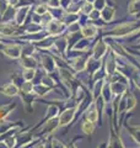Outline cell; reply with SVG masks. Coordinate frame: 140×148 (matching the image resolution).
Instances as JSON below:
<instances>
[{"label":"cell","instance_id":"6da1fadb","mask_svg":"<svg viewBox=\"0 0 140 148\" xmlns=\"http://www.w3.org/2000/svg\"><path fill=\"white\" fill-rule=\"evenodd\" d=\"M25 34L23 26H18L14 20L6 21V22H0V37L11 40H17L20 36Z\"/></svg>","mask_w":140,"mask_h":148},{"label":"cell","instance_id":"7a4b0ae2","mask_svg":"<svg viewBox=\"0 0 140 148\" xmlns=\"http://www.w3.org/2000/svg\"><path fill=\"white\" fill-rule=\"evenodd\" d=\"M0 52L7 58L17 61L22 56V45L17 40L11 41V42H7V41L3 40V43L0 45Z\"/></svg>","mask_w":140,"mask_h":148},{"label":"cell","instance_id":"3957f363","mask_svg":"<svg viewBox=\"0 0 140 148\" xmlns=\"http://www.w3.org/2000/svg\"><path fill=\"white\" fill-rule=\"evenodd\" d=\"M39 57V68L43 72L48 73V74H54L57 72V61H55V57L52 54V52H48V51H38Z\"/></svg>","mask_w":140,"mask_h":148},{"label":"cell","instance_id":"277c9868","mask_svg":"<svg viewBox=\"0 0 140 148\" xmlns=\"http://www.w3.org/2000/svg\"><path fill=\"white\" fill-rule=\"evenodd\" d=\"M36 4L35 0L29 1L26 4H20L17 8H15V16H14V21L16 22L18 26H23L26 22H29L30 12L32 11V8Z\"/></svg>","mask_w":140,"mask_h":148},{"label":"cell","instance_id":"5b68a950","mask_svg":"<svg viewBox=\"0 0 140 148\" xmlns=\"http://www.w3.org/2000/svg\"><path fill=\"white\" fill-rule=\"evenodd\" d=\"M77 109H79V104L75 103L74 105L68 106V108H65L63 111H60L58 115L59 126L64 127V126H68L70 122H73L74 119H75L77 115Z\"/></svg>","mask_w":140,"mask_h":148},{"label":"cell","instance_id":"8992f818","mask_svg":"<svg viewBox=\"0 0 140 148\" xmlns=\"http://www.w3.org/2000/svg\"><path fill=\"white\" fill-rule=\"evenodd\" d=\"M46 32L49 36L53 37H58L60 35H64L65 32L68 31V25H65V22L63 20H59V18H53L52 21L49 22L46 27Z\"/></svg>","mask_w":140,"mask_h":148},{"label":"cell","instance_id":"52a82bcc","mask_svg":"<svg viewBox=\"0 0 140 148\" xmlns=\"http://www.w3.org/2000/svg\"><path fill=\"white\" fill-rule=\"evenodd\" d=\"M140 27L139 22H128V24H123V25H118L116 26L111 32H108L107 35H112V36H125L128 34L137 31Z\"/></svg>","mask_w":140,"mask_h":148},{"label":"cell","instance_id":"ba28073f","mask_svg":"<svg viewBox=\"0 0 140 148\" xmlns=\"http://www.w3.org/2000/svg\"><path fill=\"white\" fill-rule=\"evenodd\" d=\"M18 98L21 99V103L23 105V108L27 112H33V104L37 100H39V98H37L35 94H27V92H23L20 90L18 92Z\"/></svg>","mask_w":140,"mask_h":148},{"label":"cell","instance_id":"9c48e42d","mask_svg":"<svg viewBox=\"0 0 140 148\" xmlns=\"http://www.w3.org/2000/svg\"><path fill=\"white\" fill-rule=\"evenodd\" d=\"M18 66L22 69H27V68H32V69H38L39 68V61L35 54L32 56H21L17 59Z\"/></svg>","mask_w":140,"mask_h":148},{"label":"cell","instance_id":"30bf717a","mask_svg":"<svg viewBox=\"0 0 140 148\" xmlns=\"http://www.w3.org/2000/svg\"><path fill=\"white\" fill-rule=\"evenodd\" d=\"M18 92H20V88L12 82H9L6 84L0 86V94L5 95L7 98H15V96H18Z\"/></svg>","mask_w":140,"mask_h":148},{"label":"cell","instance_id":"8fae6325","mask_svg":"<svg viewBox=\"0 0 140 148\" xmlns=\"http://www.w3.org/2000/svg\"><path fill=\"white\" fill-rule=\"evenodd\" d=\"M54 38L55 37H53V36L46 35L44 37H42L39 41L33 42V43L36 45V47L38 51H50L54 46Z\"/></svg>","mask_w":140,"mask_h":148},{"label":"cell","instance_id":"7c38bea8","mask_svg":"<svg viewBox=\"0 0 140 148\" xmlns=\"http://www.w3.org/2000/svg\"><path fill=\"white\" fill-rule=\"evenodd\" d=\"M97 31H99V29L93 22H85L80 29V34L84 37H87V38L91 40L97 35Z\"/></svg>","mask_w":140,"mask_h":148},{"label":"cell","instance_id":"4fadbf2b","mask_svg":"<svg viewBox=\"0 0 140 148\" xmlns=\"http://www.w3.org/2000/svg\"><path fill=\"white\" fill-rule=\"evenodd\" d=\"M107 49H108V47H107V45L103 42L102 40L97 41V43L93 46L92 48V56L91 57H93L95 59H101L102 57H103V54H106Z\"/></svg>","mask_w":140,"mask_h":148},{"label":"cell","instance_id":"5bb4252c","mask_svg":"<svg viewBox=\"0 0 140 148\" xmlns=\"http://www.w3.org/2000/svg\"><path fill=\"white\" fill-rule=\"evenodd\" d=\"M52 90H54L52 86H48V85L43 84V83H35L33 94L37 96V98H39V99H42L46 95H48Z\"/></svg>","mask_w":140,"mask_h":148},{"label":"cell","instance_id":"9a60e30c","mask_svg":"<svg viewBox=\"0 0 140 148\" xmlns=\"http://www.w3.org/2000/svg\"><path fill=\"white\" fill-rule=\"evenodd\" d=\"M23 31H25V34H38V32L44 31V29L42 27L41 24L30 21V22H26V24L23 25Z\"/></svg>","mask_w":140,"mask_h":148},{"label":"cell","instance_id":"2e32d148","mask_svg":"<svg viewBox=\"0 0 140 148\" xmlns=\"http://www.w3.org/2000/svg\"><path fill=\"white\" fill-rule=\"evenodd\" d=\"M16 108H17L16 103H10V104L1 105V106H0V120H5Z\"/></svg>","mask_w":140,"mask_h":148},{"label":"cell","instance_id":"e0dca14e","mask_svg":"<svg viewBox=\"0 0 140 148\" xmlns=\"http://www.w3.org/2000/svg\"><path fill=\"white\" fill-rule=\"evenodd\" d=\"M22 45V56H32L38 53L36 45L33 42H21Z\"/></svg>","mask_w":140,"mask_h":148},{"label":"cell","instance_id":"ac0fdd59","mask_svg":"<svg viewBox=\"0 0 140 148\" xmlns=\"http://www.w3.org/2000/svg\"><path fill=\"white\" fill-rule=\"evenodd\" d=\"M38 69H32V68H27V69H22L21 75L23 78V80L27 82H35V79L38 75Z\"/></svg>","mask_w":140,"mask_h":148},{"label":"cell","instance_id":"d6986e66","mask_svg":"<svg viewBox=\"0 0 140 148\" xmlns=\"http://www.w3.org/2000/svg\"><path fill=\"white\" fill-rule=\"evenodd\" d=\"M85 119L90 120V121H92L93 123H96V122H97V120H99V111H97V108H96V105H95V104L91 105L90 108L86 110Z\"/></svg>","mask_w":140,"mask_h":148},{"label":"cell","instance_id":"ffe728a7","mask_svg":"<svg viewBox=\"0 0 140 148\" xmlns=\"http://www.w3.org/2000/svg\"><path fill=\"white\" fill-rule=\"evenodd\" d=\"M32 11L42 16V15H44L46 12L49 11V6L47 5V3H42L41 0H39V1H36L33 8H32Z\"/></svg>","mask_w":140,"mask_h":148},{"label":"cell","instance_id":"44dd1931","mask_svg":"<svg viewBox=\"0 0 140 148\" xmlns=\"http://www.w3.org/2000/svg\"><path fill=\"white\" fill-rule=\"evenodd\" d=\"M81 130L85 135L91 136L93 130H95V123H93L92 121H90V120H87V119H84V121L81 123Z\"/></svg>","mask_w":140,"mask_h":148},{"label":"cell","instance_id":"7402d4cb","mask_svg":"<svg viewBox=\"0 0 140 148\" xmlns=\"http://www.w3.org/2000/svg\"><path fill=\"white\" fill-rule=\"evenodd\" d=\"M113 15H114V9L113 8L105 6L101 10V17L103 18L105 21H111L112 18H113Z\"/></svg>","mask_w":140,"mask_h":148},{"label":"cell","instance_id":"603a6c76","mask_svg":"<svg viewBox=\"0 0 140 148\" xmlns=\"http://www.w3.org/2000/svg\"><path fill=\"white\" fill-rule=\"evenodd\" d=\"M93 9H95V6H93V4L90 3V1H86V0H84V1L81 3V6H80V14H82V15L87 16L88 14H90Z\"/></svg>","mask_w":140,"mask_h":148},{"label":"cell","instance_id":"cb8c5ba5","mask_svg":"<svg viewBox=\"0 0 140 148\" xmlns=\"http://www.w3.org/2000/svg\"><path fill=\"white\" fill-rule=\"evenodd\" d=\"M128 12L130 15H137L140 12V0H132L128 6Z\"/></svg>","mask_w":140,"mask_h":148},{"label":"cell","instance_id":"d4e9b609","mask_svg":"<svg viewBox=\"0 0 140 148\" xmlns=\"http://www.w3.org/2000/svg\"><path fill=\"white\" fill-rule=\"evenodd\" d=\"M33 88H35V82H27L25 80L20 86V90L27 94H33Z\"/></svg>","mask_w":140,"mask_h":148},{"label":"cell","instance_id":"484cf974","mask_svg":"<svg viewBox=\"0 0 140 148\" xmlns=\"http://www.w3.org/2000/svg\"><path fill=\"white\" fill-rule=\"evenodd\" d=\"M125 127L128 128V131L130 132V135L134 137V140L137 141L138 143H140V126H137V127H130L125 123Z\"/></svg>","mask_w":140,"mask_h":148},{"label":"cell","instance_id":"4316f807","mask_svg":"<svg viewBox=\"0 0 140 148\" xmlns=\"http://www.w3.org/2000/svg\"><path fill=\"white\" fill-rule=\"evenodd\" d=\"M53 18H54V17H53V15H52V12L48 11V12H46L44 15L41 16V22H39V24L42 25V27H43V29H46L47 25H48L49 22L53 20Z\"/></svg>","mask_w":140,"mask_h":148},{"label":"cell","instance_id":"83f0119b","mask_svg":"<svg viewBox=\"0 0 140 148\" xmlns=\"http://www.w3.org/2000/svg\"><path fill=\"white\" fill-rule=\"evenodd\" d=\"M11 82L15 83V84H16L18 88H20L21 84H22V83L25 82V80H23L21 73H14V74H11Z\"/></svg>","mask_w":140,"mask_h":148},{"label":"cell","instance_id":"f1b7e54d","mask_svg":"<svg viewBox=\"0 0 140 148\" xmlns=\"http://www.w3.org/2000/svg\"><path fill=\"white\" fill-rule=\"evenodd\" d=\"M46 3L49 6V9H57L62 6V1L60 0H47Z\"/></svg>","mask_w":140,"mask_h":148},{"label":"cell","instance_id":"f546056e","mask_svg":"<svg viewBox=\"0 0 140 148\" xmlns=\"http://www.w3.org/2000/svg\"><path fill=\"white\" fill-rule=\"evenodd\" d=\"M9 6H10V5L7 4L6 0H0V17L4 15V12L7 10Z\"/></svg>","mask_w":140,"mask_h":148},{"label":"cell","instance_id":"4dcf8cb0","mask_svg":"<svg viewBox=\"0 0 140 148\" xmlns=\"http://www.w3.org/2000/svg\"><path fill=\"white\" fill-rule=\"evenodd\" d=\"M135 104H137V100H135V98L132 95V94H129L128 95V104H127V109L128 110H132L134 106H135Z\"/></svg>","mask_w":140,"mask_h":148},{"label":"cell","instance_id":"1f68e13d","mask_svg":"<svg viewBox=\"0 0 140 148\" xmlns=\"http://www.w3.org/2000/svg\"><path fill=\"white\" fill-rule=\"evenodd\" d=\"M50 147H67L63 145V142H60L57 138H50Z\"/></svg>","mask_w":140,"mask_h":148},{"label":"cell","instance_id":"d6a6232c","mask_svg":"<svg viewBox=\"0 0 140 148\" xmlns=\"http://www.w3.org/2000/svg\"><path fill=\"white\" fill-rule=\"evenodd\" d=\"M6 1H7V4H9L10 6H12V8H17V6L21 4L22 0H6Z\"/></svg>","mask_w":140,"mask_h":148},{"label":"cell","instance_id":"836d02e7","mask_svg":"<svg viewBox=\"0 0 140 148\" xmlns=\"http://www.w3.org/2000/svg\"><path fill=\"white\" fill-rule=\"evenodd\" d=\"M137 48H140V42L138 43V46H137Z\"/></svg>","mask_w":140,"mask_h":148},{"label":"cell","instance_id":"e575fe53","mask_svg":"<svg viewBox=\"0 0 140 148\" xmlns=\"http://www.w3.org/2000/svg\"><path fill=\"white\" fill-rule=\"evenodd\" d=\"M35 1H39V0H35Z\"/></svg>","mask_w":140,"mask_h":148},{"label":"cell","instance_id":"d590c367","mask_svg":"<svg viewBox=\"0 0 140 148\" xmlns=\"http://www.w3.org/2000/svg\"><path fill=\"white\" fill-rule=\"evenodd\" d=\"M60 1H63V0H60Z\"/></svg>","mask_w":140,"mask_h":148}]
</instances>
